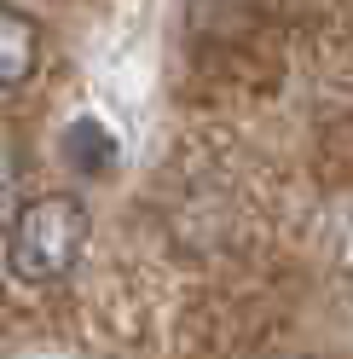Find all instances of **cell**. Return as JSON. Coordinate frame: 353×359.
<instances>
[{"instance_id":"6da1fadb","label":"cell","mask_w":353,"mask_h":359,"mask_svg":"<svg viewBox=\"0 0 353 359\" xmlns=\"http://www.w3.org/2000/svg\"><path fill=\"white\" fill-rule=\"evenodd\" d=\"M87 232H93V220H87L81 197H70V191L29 197V203L12 215V226H6V273L18 284L70 278L81 250H87Z\"/></svg>"},{"instance_id":"7a4b0ae2","label":"cell","mask_w":353,"mask_h":359,"mask_svg":"<svg viewBox=\"0 0 353 359\" xmlns=\"http://www.w3.org/2000/svg\"><path fill=\"white\" fill-rule=\"evenodd\" d=\"M41 64V29L29 12L0 6V93H18Z\"/></svg>"},{"instance_id":"3957f363","label":"cell","mask_w":353,"mask_h":359,"mask_svg":"<svg viewBox=\"0 0 353 359\" xmlns=\"http://www.w3.org/2000/svg\"><path fill=\"white\" fill-rule=\"evenodd\" d=\"M58 145H64V156H70L76 168H87V174H99V168L116 163V140H110V128H104V122H93V116L70 122Z\"/></svg>"},{"instance_id":"277c9868","label":"cell","mask_w":353,"mask_h":359,"mask_svg":"<svg viewBox=\"0 0 353 359\" xmlns=\"http://www.w3.org/2000/svg\"><path fill=\"white\" fill-rule=\"evenodd\" d=\"M12 186V145H6V133H0V197H6Z\"/></svg>"}]
</instances>
